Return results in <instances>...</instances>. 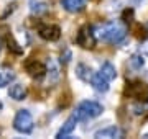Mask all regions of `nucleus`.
<instances>
[{
    "label": "nucleus",
    "mask_w": 148,
    "mask_h": 139,
    "mask_svg": "<svg viewBox=\"0 0 148 139\" xmlns=\"http://www.w3.org/2000/svg\"><path fill=\"white\" fill-rule=\"evenodd\" d=\"M94 34L95 38H99L106 43H110V44H119L120 41H123V38L127 34L125 28L119 25V23H114V22H109V23H102L94 30Z\"/></svg>",
    "instance_id": "obj_1"
},
{
    "label": "nucleus",
    "mask_w": 148,
    "mask_h": 139,
    "mask_svg": "<svg viewBox=\"0 0 148 139\" xmlns=\"http://www.w3.org/2000/svg\"><path fill=\"white\" fill-rule=\"evenodd\" d=\"M104 111V107L97 102H81L76 110H74L73 116L77 119V121H86V119H90V118H95L102 115Z\"/></svg>",
    "instance_id": "obj_2"
},
{
    "label": "nucleus",
    "mask_w": 148,
    "mask_h": 139,
    "mask_svg": "<svg viewBox=\"0 0 148 139\" xmlns=\"http://www.w3.org/2000/svg\"><path fill=\"white\" fill-rule=\"evenodd\" d=\"M13 128H15V131L23 133V134L32 133L33 128H35L32 113L28 110H18L15 115V119H13Z\"/></svg>",
    "instance_id": "obj_3"
},
{
    "label": "nucleus",
    "mask_w": 148,
    "mask_h": 139,
    "mask_svg": "<svg viewBox=\"0 0 148 139\" xmlns=\"http://www.w3.org/2000/svg\"><path fill=\"white\" fill-rule=\"evenodd\" d=\"M95 34H94V28L89 26V25H84V26L79 28V33L76 36V43L79 44L81 48L84 49H94L95 48Z\"/></svg>",
    "instance_id": "obj_4"
},
{
    "label": "nucleus",
    "mask_w": 148,
    "mask_h": 139,
    "mask_svg": "<svg viewBox=\"0 0 148 139\" xmlns=\"http://www.w3.org/2000/svg\"><path fill=\"white\" fill-rule=\"evenodd\" d=\"M125 95L137 100H145L148 98V87L143 82H130L125 87Z\"/></svg>",
    "instance_id": "obj_5"
},
{
    "label": "nucleus",
    "mask_w": 148,
    "mask_h": 139,
    "mask_svg": "<svg viewBox=\"0 0 148 139\" xmlns=\"http://www.w3.org/2000/svg\"><path fill=\"white\" fill-rule=\"evenodd\" d=\"M25 70L28 72V75L30 77H33V79H41L43 75L46 74V67H45V64L43 62H40V61H36V59H27L25 61Z\"/></svg>",
    "instance_id": "obj_6"
},
{
    "label": "nucleus",
    "mask_w": 148,
    "mask_h": 139,
    "mask_svg": "<svg viewBox=\"0 0 148 139\" xmlns=\"http://www.w3.org/2000/svg\"><path fill=\"white\" fill-rule=\"evenodd\" d=\"M38 34L45 41H58L61 36V28L58 25H41L38 28Z\"/></svg>",
    "instance_id": "obj_7"
},
{
    "label": "nucleus",
    "mask_w": 148,
    "mask_h": 139,
    "mask_svg": "<svg viewBox=\"0 0 148 139\" xmlns=\"http://www.w3.org/2000/svg\"><path fill=\"white\" fill-rule=\"evenodd\" d=\"M122 129L117 128V126H109V128H104V129H99L95 133V138H107V139H112V138H122Z\"/></svg>",
    "instance_id": "obj_8"
},
{
    "label": "nucleus",
    "mask_w": 148,
    "mask_h": 139,
    "mask_svg": "<svg viewBox=\"0 0 148 139\" xmlns=\"http://www.w3.org/2000/svg\"><path fill=\"white\" fill-rule=\"evenodd\" d=\"M76 123H77V119L74 116H71V118H68L66 119V123L63 124V128L58 131V134H56V138L58 139H63V138H68L69 134L73 133L74 129H76Z\"/></svg>",
    "instance_id": "obj_9"
},
{
    "label": "nucleus",
    "mask_w": 148,
    "mask_h": 139,
    "mask_svg": "<svg viewBox=\"0 0 148 139\" xmlns=\"http://www.w3.org/2000/svg\"><path fill=\"white\" fill-rule=\"evenodd\" d=\"M12 80H15V72H13V69L8 67V65H2L0 67V88L8 85Z\"/></svg>",
    "instance_id": "obj_10"
},
{
    "label": "nucleus",
    "mask_w": 148,
    "mask_h": 139,
    "mask_svg": "<svg viewBox=\"0 0 148 139\" xmlns=\"http://www.w3.org/2000/svg\"><path fill=\"white\" fill-rule=\"evenodd\" d=\"M27 87L21 85V84H13V85L10 87V90H8V95L13 98V100H16V102H20V100H25L27 98Z\"/></svg>",
    "instance_id": "obj_11"
},
{
    "label": "nucleus",
    "mask_w": 148,
    "mask_h": 139,
    "mask_svg": "<svg viewBox=\"0 0 148 139\" xmlns=\"http://www.w3.org/2000/svg\"><path fill=\"white\" fill-rule=\"evenodd\" d=\"M64 10L71 11V13H77V11L84 10L86 7V0H61Z\"/></svg>",
    "instance_id": "obj_12"
},
{
    "label": "nucleus",
    "mask_w": 148,
    "mask_h": 139,
    "mask_svg": "<svg viewBox=\"0 0 148 139\" xmlns=\"http://www.w3.org/2000/svg\"><path fill=\"white\" fill-rule=\"evenodd\" d=\"M90 84L94 85V88L97 92H107V90H109V80H106L101 74H94V75H92Z\"/></svg>",
    "instance_id": "obj_13"
},
{
    "label": "nucleus",
    "mask_w": 148,
    "mask_h": 139,
    "mask_svg": "<svg viewBox=\"0 0 148 139\" xmlns=\"http://www.w3.org/2000/svg\"><path fill=\"white\" fill-rule=\"evenodd\" d=\"M76 74H77V77H79L81 80L90 82V80H92V75H94V72H92V69H90V67H87L86 64H77V67H76Z\"/></svg>",
    "instance_id": "obj_14"
},
{
    "label": "nucleus",
    "mask_w": 148,
    "mask_h": 139,
    "mask_svg": "<svg viewBox=\"0 0 148 139\" xmlns=\"http://www.w3.org/2000/svg\"><path fill=\"white\" fill-rule=\"evenodd\" d=\"M99 74H101L102 77L106 79V80L110 82V80H114V79L117 77V70H115V67H114L110 62H104V64H102V67H101V72H99Z\"/></svg>",
    "instance_id": "obj_15"
},
{
    "label": "nucleus",
    "mask_w": 148,
    "mask_h": 139,
    "mask_svg": "<svg viewBox=\"0 0 148 139\" xmlns=\"http://www.w3.org/2000/svg\"><path fill=\"white\" fill-rule=\"evenodd\" d=\"M30 10L32 13H43V11H46V3H43V2H38V0H30Z\"/></svg>",
    "instance_id": "obj_16"
},
{
    "label": "nucleus",
    "mask_w": 148,
    "mask_h": 139,
    "mask_svg": "<svg viewBox=\"0 0 148 139\" xmlns=\"http://www.w3.org/2000/svg\"><path fill=\"white\" fill-rule=\"evenodd\" d=\"M7 48H8V51H12L13 54H21L23 53V49L18 46V43H16L12 36H7Z\"/></svg>",
    "instance_id": "obj_17"
},
{
    "label": "nucleus",
    "mask_w": 148,
    "mask_h": 139,
    "mask_svg": "<svg viewBox=\"0 0 148 139\" xmlns=\"http://www.w3.org/2000/svg\"><path fill=\"white\" fill-rule=\"evenodd\" d=\"M130 64H132V67H135V69H142L143 64H145L143 56H140V54H133L132 57H130Z\"/></svg>",
    "instance_id": "obj_18"
},
{
    "label": "nucleus",
    "mask_w": 148,
    "mask_h": 139,
    "mask_svg": "<svg viewBox=\"0 0 148 139\" xmlns=\"http://www.w3.org/2000/svg\"><path fill=\"white\" fill-rule=\"evenodd\" d=\"M122 18H123V22H125V23L132 22V18H133V10H132V8H127V10L123 11Z\"/></svg>",
    "instance_id": "obj_19"
},
{
    "label": "nucleus",
    "mask_w": 148,
    "mask_h": 139,
    "mask_svg": "<svg viewBox=\"0 0 148 139\" xmlns=\"http://www.w3.org/2000/svg\"><path fill=\"white\" fill-rule=\"evenodd\" d=\"M142 51H143V53H147V54H148V43H147V44H143V46H142Z\"/></svg>",
    "instance_id": "obj_20"
},
{
    "label": "nucleus",
    "mask_w": 148,
    "mask_h": 139,
    "mask_svg": "<svg viewBox=\"0 0 148 139\" xmlns=\"http://www.w3.org/2000/svg\"><path fill=\"white\" fill-rule=\"evenodd\" d=\"M0 110H2V103H0Z\"/></svg>",
    "instance_id": "obj_21"
},
{
    "label": "nucleus",
    "mask_w": 148,
    "mask_h": 139,
    "mask_svg": "<svg viewBox=\"0 0 148 139\" xmlns=\"http://www.w3.org/2000/svg\"><path fill=\"white\" fill-rule=\"evenodd\" d=\"M147 33H148V26H147Z\"/></svg>",
    "instance_id": "obj_22"
}]
</instances>
